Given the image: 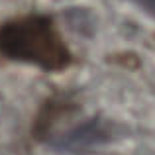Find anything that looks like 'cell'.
<instances>
[{"instance_id":"6da1fadb","label":"cell","mask_w":155,"mask_h":155,"mask_svg":"<svg viewBox=\"0 0 155 155\" xmlns=\"http://www.w3.org/2000/svg\"><path fill=\"white\" fill-rule=\"evenodd\" d=\"M0 53L47 71H59L71 61L67 43L47 16H22L6 22L0 28Z\"/></svg>"},{"instance_id":"7a4b0ae2","label":"cell","mask_w":155,"mask_h":155,"mask_svg":"<svg viewBox=\"0 0 155 155\" xmlns=\"http://www.w3.org/2000/svg\"><path fill=\"white\" fill-rule=\"evenodd\" d=\"M134 2H137L140 6H143L145 10L149 12V14L155 16V0H134Z\"/></svg>"}]
</instances>
